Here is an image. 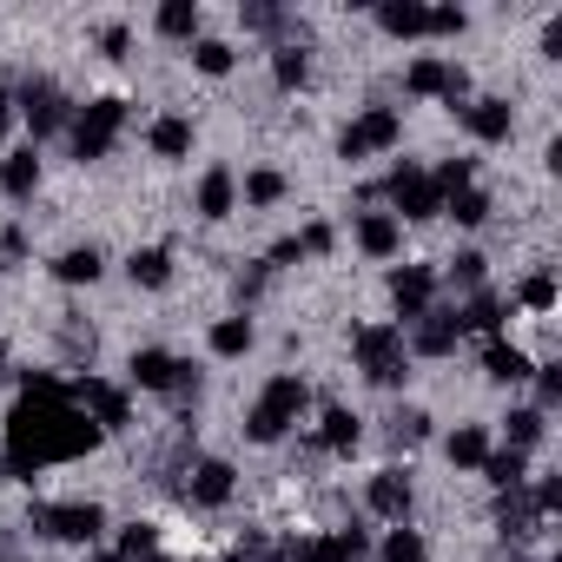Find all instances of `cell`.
Returning a JSON list of instances; mask_svg holds the SVG:
<instances>
[{
    "mask_svg": "<svg viewBox=\"0 0 562 562\" xmlns=\"http://www.w3.org/2000/svg\"><path fill=\"white\" fill-rule=\"evenodd\" d=\"M120 126H126V100H113V93H106V100H87V106L74 113V126H67V133H74V159H87V166L106 159L113 139H120Z\"/></svg>",
    "mask_w": 562,
    "mask_h": 562,
    "instance_id": "277c9868",
    "label": "cell"
},
{
    "mask_svg": "<svg viewBox=\"0 0 562 562\" xmlns=\"http://www.w3.org/2000/svg\"><path fill=\"white\" fill-rule=\"evenodd\" d=\"M364 503H371V516H384V522H411V476H404V470H378L371 490H364Z\"/></svg>",
    "mask_w": 562,
    "mask_h": 562,
    "instance_id": "5bb4252c",
    "label": "cell"
},
{
    "mask_svg": "<svg viewBox=\"0 0 562 562\" xmlns=\"http://www.w3.org/2000/svg\"><path fill=\"white\" fill-rule=\"evenodd\" d=\"M555 404H562V371H542V404H536V411H542V417H549V411H555Z\"/></svg>",
    "mask_w": 562,
    "mask_h": 562,
    "instance_id": "c3c4849f",
    "label": "cell"
},
{
    "mask_svg": "<svg viewBox=\"0 0 562 562\" xmlns=\"http://www.w3.org/2000/svg\"><path fill=\"white\" fill-rule=\"evenodd\" d=\"M391 437H397V450L424 443V437H430V411H417V404H411V411H397V417H391Z\"/></svg>",
    "mask_w": 562,
    "mask_h": 562,
    "instance_id": "74e56055",
    "label": "cell"
},
{
    "mask_svg": "<svg viewBox=\"0 0 562 562\" xmlns=\"http://www.w3.org/2000/svg\"><path fill=\"white\" fill-rule=\"evenodd\" d=\"M443 212H450L457 225H483V218H490V192L463 186V192H450V199H443Z\"/></svg>",
    "mask_w": 562,
    "mask_h": 562,
    "instance_id": "e575fe53",
    "label": "cell"
},
{
    "mask_svg": "<svg viewBox=\"0 0 562 562\" xmlns=\"http://www.w3.org/2000/svg\"><path fill=\"white\" fill-rule=\"evenodd\" d=\"M536 503H529V490H503L496 496V529H503V542H522V536H536Z\"/></svg>",
    "mask_w": 562,
    "mask_h": 562,
    "instance_id": "ac0fdd59",
    "label": "cell"
},
{
    "mask_svg": "<svg viewBox=\"0 0 562 562\" xmlns=\"http://www.w3.org/2000/svg\"><path fill=\"white\" fill-rule=\"evenodd\" d=\"M378 562H430V549H424V536H417L411 522H397V529L384 536V549H378Z\"/></svg>",
    "mask_w": 562,
    "mask_h": 562,
    "instance_id": "1f68e13d",
    "label": "cell"
},
{
    "mask_svg": "<svg viewBox=\"0 0 562 562\" xmlns=\"http://www.w3.org/2000/svg\"><path fill=\"white\" fill-rule=\"evenodd\" d=\"M430 179H437V192H443V199H450V192H463V186H470V179H476V159H443V166H437V172H430Z\"/></svg>",
    "mask_w": 562,
    "mask_h": 562,
    "instance_id": "ab89813d",
    "label": "cell"
},
{
    "mask_svg": "<svg viewBox=\"0 0 562 562\" xmlns=\"http://www.w3.org/2000/svg\"><path fill=\"white\" fill-rule=\"evenodd\" d=\"M153 542H159V529H153V522H126V529H120V562H146V555H153Z\"/></svg>",
    "mask_w": 562,
    "mask_h": 562,
    "instance_id": "f35d334b",
    "label": "cell"
},
{
    "mask_svg": "<svg viewBox=\"0 0 562 562\" xmlns=\"http://www.w3.org/2000/svg\"><path fill=\"white\" fill-rule=\"evenodd\" d=\"M483 265H490L483 251H457V258H450V278H457L463 292H476V285H483Z\"/></svg>",
    "mask_w": 562,
    "mask_h": 562,
    "instance_id": "b9f144b4",
    "label": "cell"
},
{
    "mask_svg": "<svg viewBox=\"0 0 562 562\" xmlns=\"http://www.w3.org/2000/svg\"><path fill=\"white\" fill-rule=\"evenodd\" d=\"M483 371H490L496 384H522V378H536L529 351H516V345H503V338H490V351H483Z\"/></svg>",
    "mask_w": 562,
    "mask_h": 562,
    "instance_id": "7402d4cb",
    "label": "cell"
},
{
    "mask_svg": "<svg viewBox=\"0 0 562 562\" xmlns=\"http://www.w3.org/2000/svg\"><path fill=\"white\" fill-rule=\"evenodd\" d=\"M100 271H106L100 245H74V251H60V258H54V278H60V285H93Z\"/></svg>",
    "mask_w": 562,
    "mask_h": 562,
    "instance_id": "cb8c5ba5",
    "label": "cell"
},
{
    "mask_svg": "<svg viewBox=\"0 0 562 562\" xmlns=\"http://www.w3.org/2000/svg\"><path fill=\"white\" fill-rule=\"evenodd\" d=\"M0 251L21 258V251H27V232H21V225H8V232H0Z\"/></svg>",
    "mask_w": 562,
    "mask_h": 562,
    "instance_id": "681fc988",
    "label": "cell"
},
{
    "mask_svg": "<svg viewBox=\"0 0 562 562\" xmlns=\"http://www.w3.org/2000/svg\"><path fill=\"white\" fill-rule=\"evenodd\" d=\"M542 430H549V417H542L536 404H529V411H509V450H536Z\"/></svg>",
    "mask_w": 562,
    "mask_h": 562,
    "instance_id": "d590c367",
    "label": "cell"
},
{
    "mask_svg": "<svg viewBox=\"0 0 562 562\" xmlns=\"http://www.w3.org/2000/svg\"><path fill=\"white\" fill-rule=\"evenodd\" d=\"M404 139V120H397V106H371V113H358L345 133H338V159H371V153H391Z\"/></svg>",
    "mask_w": 562,
    "mask_h": 562,
    "instance_id": "8992f818",
    "label": "cell"
},
{
    "mask_svg": "<svg viewBox=\"0 0 562 562\" xmlns=\"http://www.w3.org/2000/svg\"><path fill=\"white\" fill-rule=\"evenodd\" d=\"M225 562H251V555H245V549H238V555H225Z\"/></svg>",
    "mask_w": 562,
    "mask_h": 562,
    "instance_id": "11a10c76",
    "label": "cell"
},
{
    "mask_svg": "<svg viewBox=\"0 0 562 562\" xmlns=\"http://www.w3.org/2000/svg\"><path fill=\"white\" fill-rule=\"evenodd\" d=\"M153 27H159L166 41H192V34H199V0H166V8L153 14Z\"/></svg>",
    "mask_w": 562,
    "mask_h": 562,
    "instance_id": "4dcf8cb0",
    "label": "cell"
},
{
    "mask_svg": "<svg viewBox=\"0 0 562 562\" xmlns=\"http://www.w3.org/2000/svg\"><path fill=\"white\" fill-rule=\"evenodd\" d=\"M133 384H139V391H166V397H172V384H179V358H172V351H159V345L133 351Z\"/></svg>",
    "mask_w": 562,
    "mask_h": 562,
    "instance_id": "e0dca14e",
    "label": "cell"
},
{
    "mask_svg": "<svg viewBox=\"0 0 562 562\" xmlns=\"http://www.w3.org/2000/svg\"><path fill=\"white\" fill-rule=\"evenodd\" d=\"M529 312H555V278L549 271H536V278H522V292H516Z\"/></svg>",
    "mask_w": 562,
    "mask_h": 562,
    "instance_id": "60d3db41",
    "label": "cell"
},
{
    "mask_svg": "<svg viewBox=\"0 0 562 562\" xmlns=\"http://www.w3.org/2000/svg\"><path fill=\"white\" fill-rule=\"evenodd\" d=\"M34 536H54V542H93L100 529H106V509L100 503H34Z\"/></svg>",
    "mask_w": 562,
    "mask_h": 562,
    "instance_id": "5b68a950",
    "label": "cell"
},
{
    "mask_svg": "<svg viewBox=\"0 0 562 562\" xmlns=\"http://www.w3.org/2000/svg\"><path fill=\"white\" fill-rule=\"evenodd\" d=\"M93 443H100V430L60 378H27L21 384V397L8 411V470L14 476H34L47 463H74Z\"/></svg>",
    "mask_w": 562,
    "mask_h": 562,
    "instance_id": "6da1fadb",
    "label": "cell"
},
{
    "mask_svg": "<svg viewBox=\"0 0 562 562\" xmlns=\"http://www.w3.org/2000/svg\"><path fill=\"white\" fill-rule=\"evenodd\" d=\"M271 80H278V87H285V93L312 80V60L299 54V41H292V47H278V60H271Z\"/></svg>",
    "mask_w": 562,
    "mask_h": 562,
    "instance_id": "d6a6232c",
    "label": "cell"
},
{
    "mask_svg": "<svg viewBox=\"0 0 562 562\" xmlns=\"http://www.w3.org/2000/svg\"><path fill=\"white\" fill-rule=\"evenodd\" d=\"M232 490H238V483H232V463H225V457H199V463L186 470V496H192L199 509H225Z\"/></svg>",
    "mask_w": 562,
    "mask_h": 562,
    "instance_id": "7c38bea8",
    "label": "cell"
},
{
    "mask_svg": "<svg viewBox=\"0 0 562 562\" xmlns=\"http://www.w3.org/2000/svg\"><path fill=\"white\" fill-rule=\"evenodd\" d=\"M483 476H490V490H496V496H503V490H522V483H529V457L503 443V450H490V457H483Z\"/></svg>",
    "mask_w": 562,
    "mask_h": 562,
    "instance_id": "603a6c76",
    "label": "cell"
},
{
    "mask_svg": "<svg viewBox=\"0 0 562 562\" xmlns=\"http://www.w3.org/2000/svg\"><path fill=\"white\" fill-rule=\"evenodd\" d=\"M34 186H41V153L14 146L8 159H0V192H8V199H34Z\"/></svg>",
    "mask_w": 562,
    "mask_h": 562,
    "instance_id": "d6986e66",
    "label": "cell"
},
{
    "mask_svg": "<svg viewBox=\"0 0 562 562\" xmlns=\"http://www.w3.org/2000/svg\"><path fill=\"white\" fill-rule=\"evenodd\" d=\"M146 562H166V555H146Z\"/></svg>",
    "mask_w": 562,
    "mask_h": 562,
    "instance_id": "9f6ffc18",
    "label": "cell"
},
{
    "mask_svg": "<svg viewBox=\"0 0 562 562\" xmlns=\"http://www.w3.org/2000/svg\"><path fill=\"white\" fill-rule=\"evenodd\" d=\"M384 192L397 199V212H391V218H437V212H443L437 179H430V172H417V166H397V172L384 179Z\"/></svg>",
    "mask_w": 562,
    "mask_h": 562,
    "instance_id": "30bf717a",
    "label": "cell"
},
{
    "mask_svg": "<svg viewBox=\"0 0 562 562\" xmlns=\"http://www.w3.org/2000/svg\"><path fill=\"white\" fill-rule=\"evenodd\" d=\"M192 67L218 80V74H232V67H238V47H232V41H199V47H192Z\"/></svg>",
    "mask_w": 562,
    "mask_h": 562,
    "instance_id": "836d02e7",
    "label": "cell"
},
{
    "mask_svg": "<svg viewBox=\"0 0 562 562\" xmlns=\"http://www.w3.org/2000/svg\"><path fill=\"white\" fill-rule=\"evenodd\" d=\"M14 113H27L34 139H47V133L74 126V100H67V93H60L54 80H27V87H21V100H14Z\"/></svg>",
    "mask_w": 562,
    "mask_h": 562,
    "instance_id": "9c48e42d",
    "label": "cell"
},
{
    "mask_svg": "<svg viewBox=\"0 0 562 562\" xmlns=\"http://www.w3.org/2000/svg\"><path fill=\"white\" fill-rule=\"evenodd\" d=\"M126 47H133V34H126L120 21H113V27H100V54H106V60H126Z\"/></svg>",
    "mask_w": 562,
    "mask_h": 562,
    "instance_id": "bcb514c9",
    "label": "cell"
},
{
    "mask_svg": "<svg viewBox=\"0 0 562 562\" xmlns=\"http://www.w3.org/2000/svg\"><path fill=\"white\" fill-rule=\"evenodd\" d=\"M496 562H529V555H522V549H509V555H496Z\"/></svg>",
    "mask_w": 562,
    "mask_h": 562,
    "instance_id": "f5cc1de1",
    "label": "cell"
},
{
    "mask_svg": "<svg viewBox=\"0 0 562 562\" xmlns=\"http://www.w3.org/2000/svg\"><path fill=\"white\" fill-rule=\"evenodd\" d=\"M251 338H258V331H251L245 312H238V318H218V325H212V358H245Z\"/></svg>",
    "mask_w": 562,
    "mask_h": 562,
    "instance_id": "f1b7e54d",
    "label": "cell"
},
{
    "mask_svg": "<svg viewBox=\"0 0 562 562\" xmlns=\"http://www.w3.org/2000/svg\"><path fill=\"white\" fill-rule=\"evenodd\" d=\"M378 27H384L391 41H417V34H430V8H424V0H384V8H378Z\"/></svg>",
    "mask_w": 562,
    "mask_h": 562,
    "instance_id": "2e32d148",
    "label": "cell"
},
{
    "mask_svg": "<svg viewBox=\"0 0 562 562\" xmlns=\"http://www.w3.org/2000/svg\"><path fill=\"white\" fill-rule=\"evenodd\" d=\"M299 245H305V258H325V251H331V225H305Z\"/></svg>",
    "mask_w": 562,
    "mask_h": 562,
    "instance_id": "7dc6e473",
    "label": "cell"
},
{
    "mask_svg": "<svg viewBox=\"0 0 562 562\" xmlns=\"http://www.w3.org/2000/svg\"><path fill=\"white\" fill-rule=\"evenodd\" d=\"M457 338H463V325H457V312H424L417 325H411V345L404 351H417V358H450L457 351Z\"/></svg>",
    "mask_w": 562,
    "mask_h": 562,
    "instance_id": "4fadbf2b",
    "label": "cell"
},
{
    "mask_svg": "<svg viewBox=\"0 0 562 562\" xmlns=\"http://www.w3.org/2000/svg\"><path fill=\"white\" fill-rule=\"evenodd\" d=\"M430 299H437V271L430 265H397L391 271V305H397L404 325H417L430 312Z\"/></svg>",
    "mask_w": 562,
    "mask_h": 562,
    "instance_id": "8fae6325",
    "label": "cell"
},
{
    "mask_svg": "<svg viewBox=\"0 0 562 562\" xmlns=\"http://www.w3.org/2000/svg\"><path fill=\"white\" fill-rule=\"evenodd\" d=\"M542 54H549V60H562V21H549V27H542Z\"/></svg>",
    "mask_w": 562,
    "mask_h": 562,
    "instance_id": "f907efd6",
    "label": "cell"
},
{
    "mask_svg": "<svg viewBox=\"0 0 562 562\" xmlns=\"http://www.w3.org/2000/svg\"><path fill=\"white\" fill-rule=\"evenodd\" d=\"M457 113H463V126H470L483 146H496V139H509V133H516L509 100H470V106H457Z\"/></svg>",
    "mask_w": 562,
    "mask_h": 562,
    "instance_id": "9a60e30c",
    "label": "cell"
},
{
    "mask_svg": "<svg viewBox=\"0 0 562 562\" xmlns=\"http://www.w3.org/2000/svg\"><path fill=\"white\" fill-rule=\"evenodd\" d=\"M278 199H285V172H245V205H278Z\"/></svg>",
    "mask_w": 562,
    "mask_h": 562,
    "instance_id": "8d00e7d4",
    "label": "cell"
},
{
    "mask_svg": "<svg viewBox=\"0 0 562 562\" xmlns=\"http://www.w3.org/2000/svg\"><path fill=\"white\" fill-rule=\"evenodd\" d=\"M463 27H470L463 8H430V34H463Z\"/></svg>",
    "mask_w": 562,
    "mask_h": 562,
    "instance_id": "f6af8a7d",
    "label": "cell"
},
{
    "mask_svg": "<svg viewBox=\"0 0 562 562\" xmlns=\"http://www.w3.org/2000/svg\"><path fill=\"white\" fill-rule=\"evenodd\" d=\"M457 325H463V331H483V338H496V331H503V299H490V292H470V305L457 312Z\"/></svg>",
    "mask_w": 562,
    "mask_h": 562,
    "instance_id": "83f0119b",
    "label": "cell"
},
{
    "mask_svg": "<svg viewBox=\"0 0 562 562\" xmlns=\"http://www.w3.org/2000/svg\"><path fill=\"white\" fill-rule=\"evenodd\" d=\"M305 404H312V391H305V378H271L265 391H258V404L245 411V437L251 443H278V437H285L299 417H305Z\"/></svg>",
    "mask_w": 562,
    "mask_h": 562,
    "instance_id": "7a4b0ae2",
    "label": "cell"
},
{
    "mask_svg": "<svg viewBox=\"0 0 562 562\" xmlns=\"http://www.w3.org/2000/svg\"><path fill=\"white\" fill-rule=\"evenodd\" d=\"M74 391V404L93 417V430L100 437H113V430H126L133 424V404H126V391L120 384H106V378H80V384H67Z\"/></svg>",
    "mask_w": 562,
    "mask_h": 562,
    "instance_id": "52a82bcc",
    "label": "cell"
},
{
    "mask_svg": "<svg viewBox=\"0 0 562 562\" xmlns=\"http://www.w3.org/2000/svg\"><path fill=\"white\" fill-rule=\"evenodd\" d=\"M351 351H358V371L384 391H397L411 378V351H404V325H358L351 331Z\"/></svg>",
    "mask_w": 562,
    "mask_h": 562,
    "instance_id": "3957f363",
    "label": "cell"
},
{
    "mask_svg": "<svg viewBox=\"0 0 562 562\" xmlns=\"http://www.w3.org/2000/svg\"><path fill=\"white\" fill-rule=\"evenodd\" d=\"M14 133V93H0V139Z\"/></svg>",
    "mask_w": 562,
    "mask_h": 562,
    "instance_id": "816d5d0a",
    "label": "cell"
},
{
    "mask_svg": "<svg viewBox=\"0 0 562 562\" xmlns=\"http://www.w3.org/2000/svg\"><path fill=\"white\" fill-rule=\"evenodd\" d=\"M358 245H364L371 258H391V251L404 245V225H397L391 212H364V218H358Z\"/></svg>",
    "mask_w": 562,
    "mask_h": 562,
    "instance_id": "44dd1931",
    "label": "cell"
},
{
    "mask_svg": "<svg viewBox=\"0 0 562 562\" xmlns=\"http://www.w3.org/2000/svg\"><path fill=\"white\" fill-rule=\"evenodd\" d=\"M371 536L351 522V529H331V536H305V542H285L278 562H364Z\"/></svg>",
    "mask_w": 562,
    "mask_h": 562,
    "instance_id": "ba28073f",
    "label": "cell"
},
{
    "mask_svg": "<svg viewBox=\"0 0 562 562\" xmlns=\"http://www.w3.org/2000/svg\"><path fill=\"white\" fill-rule=\"evenodd\" d=\"M146 146H153L159 159H186V153H192V120H179V113H166V120H153V133H146Z\"/></svg>",
    "mask_w": 562,
    "mask_h": 562,
    "instance_id": "d4e9b609",
    "label": "cell"
},
{
    "mask_svg": "<svg viewBox=\"0 0 562 562\" xmlns=\"http://www.w3.org/2000/svg\"><path fill=\"white\" fill-rule=\"evenodd\" d=\"M238 21H245V27H258V34H278V27H285V14H278V8H265V0L238 8Z\"/></svg>",
    "mask_w": 562,
    "mask_h": 562,
    "instance_id": "7bdbcfd3",
    "label": "cell"
},
{
    "mask_svg": "<svg viewBox=\"0 0 562 562\" xmlns=\"http://www.w3.org/2000/svg\"><path fill=\"white\" fill-rule=\"evenodd\" d=\"M443 450H450L457 470H483V457H490V430H483V424H457V437H450Z\"/></svg>",
    "mask_w": 562,
    "mask_h": 562,
    "instance_id": "4316f807",
    "label": "cell"
},
{
    "mask_svg": "<svg viewBox=\"0 0 562 562\" xmlns=\"http://www.w3.org/2000/svg\"><path fill=\"white\" fill-rule=\"evenodd\" d=\"M529 503H536V516H555V509H562V476H542V483L529 490Z\"/></svg>",
    "mask_w": 562,
    "mask_h": 562,
    "instance_id": "ee69618b",
    "label": "cell"
},
{
    "mask_svg": "<svg viewBox=\"0 0 562 562\" xmlns=\"http://www.w3.org/2000/svg\"><path fill=\"white\" fill-rule=\"evenodd\" d=\"M358 437H364V424L345 404H331L325 411V430H318V450H358Z\"/></svg>",
    "mask_w": 562,
    "mask_h": 562,
    "instance_id": "f546056e",
    "label": "cell"
},
{
    "mask_svg": "<svg viewBox=\"0 0 562 562\" xmlns=\"http://www.w3.org/2000/svg\"><path fill=\"white\" fill-rule=\"evenodd\" d=\"M232 205H238V179L225 172V166H212L205 179H199V218H232Z\"/></svg>",
    "mask_w": 562,
    "mask_h": 562,
    "instance_id": "ffe728a7",
    "label": "cell"
},
{
    "mask_svg": "<svg viewBox=\"0 0 562 562\" xmlns=\"http://www.w3.org/2000/svg\"><path fill=\"white\" fill-rule=\"evenodd\" d=\"M126 278H133V285H146V292H159L166 278H172V251H166V245L133 251V258H126Z\"/></svg>",
    "mask_w": 562,
    "mask_h": 562,
    "instance_id": "484cf974",
    "label": "cell"
},
{
    "mask_svg": "<svg viewBox=\"0 0 562 562\" xmlns=\"http://www.w3.org/2000/svg\"><path fill=\"white\" fill-rule=\"evenodd\" d=\"M87 562H120V555H87Z\"/></svg>",
    "mask_w": 562,
    "mask_h": 562,
    "instance_id": "db71d44e",
    "label": "cell"
}]
</instances>
